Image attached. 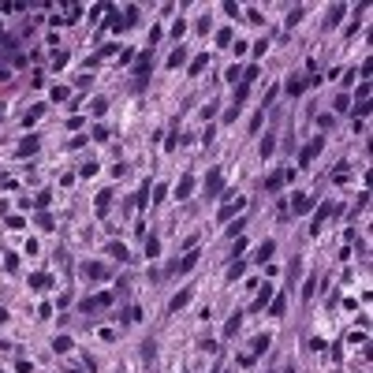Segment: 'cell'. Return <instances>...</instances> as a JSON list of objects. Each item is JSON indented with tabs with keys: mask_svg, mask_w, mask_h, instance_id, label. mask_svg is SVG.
Returning <instances> with one entry per match:
<instances>
[{
	"mask_svg": "<svg viewBox=\"0 0 373 373\" xmlns=\"http://www.w3.org/2000/svg\"><path fill=\"white\" fill-rule=\"evenodd\" d=\"M30 288H34V291L52 288V276H49V272H34V276H30Z\"/></svg>",
	"mask_w": 373,
	"mask_h": 373,
	"instance_id": "cell-8",
	"label": "cell"
},
{
	"mask_svg": "<svg viewBox=\"0 0 373 373\" xmlns=\"http://www.w3.org/2000/svg\"><path fill=\"white\" fill-rule=\"evenodd\" d=\"M186 302H190V291H179V295H176V298L168 302V310H172V314H179V310H183Z\"/></svg>",
	"mask_w": 373,
	"mask_h": 373,
	"instance_id": "cell-14",
	"label": "cell"
},
{
	"mask_svg": "<svg viewBox=\"0 0 373 373\" xmlns=\"http://www.w3.org/2000/svg\"><path fill=\"white\" fill-rule=\"evenodd\" d=\"M93 172H97V164H93V161H90V164H82V168H78V176H86V179H90V176H93Z\"/></svg>",
	"mask_w": 373,
	"mask_h": 373,
	"instance_id": "cell-36",
	"label": "cell"
},
{
	"mask_svg": "<svg viewBox=\"0 0 373 373\" xmlns=\"http://www.w3.org/2000/svg\"><path fill=\"white\" fill-rule=\"evenodd\" d=\"M306 90V78H291L288 82V93H302Z\"/></svg>",
	"mask_w": 373,
	"mask_h": 373,
	"instance_id": "cell-31",
	"label": "cell"
},
{
	"mask_svg": "<svg viewBox=\"0 0 373 373\" xmlns=\"http://www.w3.org/2000/svg\"><path fill=\"white\" fill-rule=\"evenodd\" d=\"M269 298H272V284H261V291H258V298L250 302V314H258V310H265L269 306Z\"/></svg>",
	"mask_w": 373,
	"mask_h": 373,
	"instance_id": "cell-1",
	"label": "cell"
},
{
	"mask_svg": "<svg viewBox=\"0 0 373 373\" xmlns=\"http://www.w3.org/2000/svg\"><path fill=\"white\" fill-rule=\"evenodd\" d=\"M190 190H194V176H183L176 186V198H190Z\"/></svg>",
	"mask_w": 373,
	"mask_h": 373,
	"instance_id": "cell-11",
	"label": "cell"
},
{
	"mask_svg": "<svg viewBox=\"0 0 373 373\" xmlns=\"http://www.w3.org/2000/svg\"><path fill=\"white\" fill-rule=\"evenodd\" d=\"M90 109H93V116H105V109H109V101H105V97H93V105H90Z\"/></svg>",
	"mask_w": 373,
	"mask_h": 373,
	"instance_id": "cell-27",
	"label": "cell"
},
{
	"mask_svg": "<svg viewBox=\"0 0 373 373\" xmlns=\"http://www.w3.org/2000/svg\"><path fill=\"white\" fill-rule=\"evenodd\" d=\"M183 60H186V49H183V45H179V49H176V52H172V56H168V68H179Z\"/></svg>",
	"mask_w": 373,
	"mask_h": 373,
	"instance_id": "cell-23",
	"label": "cell"
},
{
	"mask_svg": "<svg viewBox=\"0 0 373 373\" xmlns=\"http://www.w3.org/2000/svg\"><path fill=\"white\" fill-rule=\"evenodd\" d=\"M269 343H272V339H269V336H258V339H254V351H250V355H261V351H265V347H269Z\"/></svg>",
	"mask_w": 373,
	"mask_h": 373,
	"instance_id": "cell-29",
	"label": "cell"
},
{
	"mask_svg": "<svg viewBox=\"0 0 373 373\" xmlns=\"http://www.w3.org/2000/svg\"><path fill=\"white\" fill-rule=\"evenodd\" d=\"M68 86H52V101H68Z\"/></svg>",
	"mask_w": 373,
	"mask_h": 373,
	"instance_id": "cell-30",
	"label": "cell"
},
{
	"mask_svg": "<svg viewBox=\"0 0 373 373\" xmlns=\"http://www.w3.org/2000/svg\"><path fill=\"white\" fill-rule=\"evenodd\" d=\"M272 149H276V138L265 135V142H261V157H265V161H269V153H272Z\"/></svg>",
	"mask_w": 373,
	"mask_h": 373,
	"instance_id": "cell-25",
	"label": "cell"
},
{
	"mask_svg": "<svg viewBox=\"0 0 373 373\" xmlns=\"http://www.w3.org/2000/svg\"><path fill=\"white\" fill-rule=\"evenodd\" d=\"M109 302H112V295L105 291V295H97V298H82V310L90 314V310H101V306H109Z\"/></svg>",
	"mask_w": 373,
	"mask_h": 373,
	"instance_id": "cell-5",
	"label": "cell"
},
{
	"mask_svg": "<svg viewBox=\"0 0 373 373\" xmlns=\"http://www.w3.org/2000/svg\"><path fill=\"white\" fill-rule=\"evenodd\" d=\"M41 112H45L41 105H37V109H30V112H26V127H30V123H34V119H41Z\"/></svg>",
	"mask_w": 373,
	"mask_h": 373,
	"instance_id": "cell-33",
	"label": "cell"
},
{
	"mask_svg": "<svg viewBox=\"0 0 373 373\" xmlns=\"http://www.w3.org/2000/svg\"><path fill=\"white\" fill-rule=\"evenodd\" d=\"M288 179H295V168H288V172H276V176L269 179V194H276V190H280L284 183H288Z\"/></svg>",
	"mask_w": 373,
	"mask_h": 373,
	"instance_id": "cell-4",
	"label": "cell"
},
{
	"mask_svg": "<svg viewBox=\"0 0 373 373\" xmlns=\"http://www.w3.org/2000/svg\"><path fill=\"white\" fill-rule=\"evenodd\" d=\"M239 325H243V317H239V314H231V317H228V325H224V336L231 339V336L239 332Z\"/></svg>",
	"mask_w": 373,
	"mask_h": 373,
	"instance_id": "cell-18",
	"label": "cell"
},
{
	"mask_svg": "<svg viewBox=\"0 0 373 373\" xmlns=\"http://www.w3.org/2000/svg\"><path fill=\"white\" fill-rule=\"evenodd\" d=\"M194 265H198V250H190V254H186L183 261H176V265H172V272H190Z\"/></svg>",
	"mask_w": 373,
	"mask_h": 373,
	"instance_id": "cell-6",
	"label": "cell"
},
{
	"mask_svg": "<svg viewBox=\"0 0 373 373\" xmlns=\"http://www.w3.org/2000/svg\"><path fill=\"white\" fill-rule=\"evenodd\" d=\"M302 15H306V8H302V4H298V8H291V11H288V26L302 23Z\"/></svg>",
	"mask_w": 373,
	"mask_h": 373,
	"instance_id": "cell-24",
	"label": "cell"
},
{
	"mask_svg": "<svg viewBox=\"0 0 373 373\" xmlns=\"http://www.w3.org/2000/svg\"><path fill=\"white\" fill-rule=\"evenodd\" d=\"M239 75H243V71H239V64H235V68H228V75H224V78H228V82H239Z\"/></svg>",
	"mask_w": 373,
	"mask_h": 373,
	"instance_id": "cell-37",
	"label": "cell"
},
{
	"mask_svg": "<svg viewBox=\"0 0 373 373\" xmlns=\"http://www.w3.org/2000/svg\"><path fill=\"white\" fill-rule=\"evenodd\" d=\"M205 64H209V56L202 52V56H194V60H190V68H186V71H190V75H202V71H205Z\"/></svg>",
	"mask_w": 373,
	"mask_h": 373,
	"instance_id": "cell-17",
	"label": "cell"
},
{
	"mask_svg": "<svg viewBox=\"0 0 373 373\" xmlns=\"http://www.w3.org/2000/svg\"><path fill=\"white\" fill-rule=\"evenodd\" d=\"M78 15H82V8H78V4H71V8H68V15H64V19H68V23H75Z\"/></svg>",
	"mask_w": 373,
	"mask_h": 373,
	"instance_id": "cell-34",
	"label": "cell"
},
{
	"mask_svg": "<svg viewBox=\"0 0 373 373\" xmlns=\"http://www.w3.org/2000/svg\"><path fill=\"white\" fill-rule=\"evenodd\" d=\"M82 276L86 280H105V276H109V269H105L101 261H86L82 265Z\"/></svg>",
	"mask_w": 373,
	"mask_h": 373,
	"instance_id": "cell-2",
	"label": "cell"
},
{
	"mask_svg": "<svg viewBox=\"0 0 373 373\" xmlns=\"http://www.w3.org/2000/svg\"><path fill=\"white\" fill-rule=\"evenodd\" d=\"M272 254H276V243H272V239H265V243L258 246V254H254V261H269Z\"/></svg>",
	"mask_w": 373,
	"mask_h": 373,
	"instance_id": "cell-7",
	"label": "cell"
},
{
	"mask_svg": "<svg viewBox=\"0 0 373 373\" xmlns=\"http://www.w3.org/2000/svg\"><path fill=\"white\" fill-rule=\"evenodd\" d=\"M329 213H332V205H321V209H317V217H314V224H310V231H314V235H317V231H321V224H325V221H329Z\"/></svg>",
	"mask_w": 373,
	"mask_h": 373,
	"instance_id": "cell-12",
	"label": "cell"
},
{
	"mask_svg": "<svg viewBox=\"0 0 373 373\" xmlns=\"http://www.w3.org/2000/svg\"><path fill=\"white\" fill-rule=\"evenodd\" d=\"M109 205H112V190H101L97 194V213H109Z\"/></svg>",
	"mask_w": 373,
	"mask_h": 373,
	"instance_id": "cell-20",
	"label": "cell"
},
{
	"mask_svg": "<svg viewBox=\"0 0 373 373\" xmlns=\"http://www.w3.org/2000/svg\"><path fill=\"white\" fill-rule=\"evenodd\" d=\"M221 186H224V176H221V172H213V176L205 179V190H209V194H217Z\"/></svg>",
	"mask_w": 373,
	"mask_h": 373,
	"instance_id": "cell-15",
	"label": "cell"
},
{
	"mask_svg": "<svg viewBox=\"0 0 373 373\" xmlns=\"http://www.w3.org/2000/svg\"><path fill=\"white\" fill-rule=\"evenodd\" d=\"M109 254L116 258V261H127V258H131V254H127V246H123V243H112V246H109Z\"/></svg>",
	"mask_w": 373,
	"mask_h": 373,
	"instance_id": "cell-19",
	"label": "cell"
},
{
	"mask_svg": "<svg viewBox=\"0 0 373 373\" xmlns=\"http://www.w3.org/2000/svg\"><path fill=\"white\" fill-rule=\"evenodd\" d=\"M291 209H295V213H310V209H314V198H310V194H295Z\"/></svg>",
	"mask_w": 373,
	"mask_h": 373,
	"instance_id": "cell-9",
	"label": "cell"
},
{
	"mask_svg": "<svg viewBox=\"0 0 373 373\" xmlns=\"http://www.w3.org/2000/svg\"><path fill=\"white\" fill-rule=\"evenodd\" d=\"M366 101H370V86L362 82V86H358V105H366Z\"/></svg>",
	"mask_w": 373,
	"mask_h": 373,
	"instance_id": "cell-35",
	"label": "cell"
},
{
	"mask_svg": "<svg viewBox=\"0 0 373 373\" xmlns=\"http://www.w3.org/2000/svg\"><path fill=\"white\" fill-rule=\"evenodd\" d=\"M243 205H246V198H239V202H228V205L221 209V221H231L235 213H243Z\"/></svg>",
	"mask_w": 373,
	"mask_h": 373,
	"instance_id": "cell-10",
	"label": "cell"
},
{
	"mask_svg": "<svg viewBox=\"0 0 373 373\" xmlns=\"http://www.w3.org/2000/svg\"><path fill=\"white\" fill-rule=\"evenodd\" d=\"M157 250H161V243H157V239H146V254H149V258H157Z\"/></svg>",
	"mask_w": 373,
	"mask_h": 373,
	"instance_id": "cell-32",
	"label": "cell"
},
{
	"mask_svg": "<svg viewBox=\"0 0 373 373\" xmlns=\"http://www.w3.org/2000/svg\"><path fill=\"white\" fill-rule=\"evenodd\" d=\"M284 310H288V298H284V295H272V306H269V314H272V317H280Z\"/></svg>",
	"mask_w": 373,
	"mask_h": 373,
	"instance_id": "cell-16",
	"label": "cell"
},
{
	"mask_svg": "<svg viewBox=\"0 0 373 373\" xmlns=\"http://www.w3.org/2000/svg\"><path fill=\"white\" fill-rule=\"evenodd\" d=\"M37 149V138H23L19 142V157H26V153H34Z\"/></svg>",
	"mask_w": 373,
	"mask_h": 373,
	"instance_id": "cell-22",
	"label": "cell"
},
{
	"mask_svg": "<svg viewBox=\"0 0 373 373\" xmlns=\"http://www.w3.org/2000/svg\"><path fill=\"white\" fill-rule=\"evenodd\" d=\"M321 146H325V138H314V142H310V146H306V149H302V157H298V164H310V161H314V157H317V153H321Z\"/></svg>",
	"mask_w": 373,
	"mask_h": 373,
	"instance_id": "cell-3",
	"label": "cell"
},
{
	"mask_svg": "<svg viewBox=\"0 0 373 373\" xmlns=\"http://www.w3.org/2000/svg\"><path fill=\"white\" fill-rule=\"evenodd\" d=\"M258 75H261V71H258V64H250V68H246V71H243V82H246V86H250V82H254V78H258Z\"/></svg>",
	"mask_w": 373,
	"mask_h": 373,
	"instance_id": "cell-28",
	"label": "cell"
},
{
	"mask_svg": "<svg viewBox=\"0 0 373 373\" xmlns=\"http://www.w3.org/2000/svg\"><path fill=\"white\" fill-rule=\"evenodd\" d=\"M71 347H75V343H71V336H56V339H52V351H56V355H68Z\"/></svg>",
	"mask_w": 373,
	"mask_h": 373,
	"instance_id": "cell-13",
	"label": "cell"
},
{
	"mask_svg": "<svg viewBox=\"0 0 373 373\" xmlns=\"http://www.w3.org/2000/svg\"><path fill=\"white\" fill-rule=\"evenodd\" d=\"M243 272H246V265H243V261L228 265V280H239V276H243Z\"/></svg>",
	"mask_w": 373,
	"mask_h": 373,
	"instance_id": "cell-26",
	"label": "cell"
},
{
	"mask_svg": "<svg viewBox=\"0 0 373 373\" xmlns=\"http://www.w3.org/2000/svg\"><path fill=\"white\" fill-rule=\"evenodd\" d=\"M339 19H343V4H332L329 8V26H339Z\"/></svg>",
	"mask_w": 373,
	"mask_h": 373,
	"instance_id": "cell-21",
	"label": "cell"
}]
</instances>
